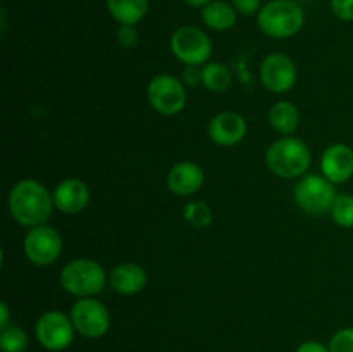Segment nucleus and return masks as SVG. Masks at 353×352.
I'll list each match as a JSON object with an SVG mask.
<instances>
[{
    "label": "nucleus",
    "mask_w": 353,
    "mask_h": 352,
    "mask_svg": "<svg viewBox=\"0 0 353 352\" xmlns=\"http://www.w3.org/2000/svg\"><path fill=\"white\" fill-rule=\"evenodd\" d=\"M331 10L340 21H353V0H331Z\"/></svg>",
    "instance_id": "nucleus-26"
},
{
    "label": "nucleus",
    "mask_w": 353,
    "mask_h": 352,
    "mask_svg": "<svg viewBox=\"0 0 353 352\" xmlns=\"http://www.w3.org/2000/svg\"><path fill=\"white\" fill-rule=\"evenodd\" d=\"M147 99L152 109L164 116H174L186 106V90L181 79L172 75H157L147 86Z\"/></svg>",
    "instance_id": "nucleus-7"
},
{
    "label": "nucleus",
    "mask_w": 353,
    "mask_h": 352,
    "mask_svg": "<svg viewBox=\"0 0 353 352\" xmlns=\"http://www.w3.org/2000/svg\"><path fill=\"white\" fill-rule=\"evenodd\" d=\"M202 21L214 31H228L236 23V9L224 0H212L202 7Z\"/></svg>",
    "instance_id": "nucleus-17"
},
{
    "label": "nucleus",
    "mask_w": 353,
    "mask_h": 352,
    "mask_svg": "<svg viewBox=\"0 0 353 352\" xmlns=\"http://www.w3.org/2000/svg\"><path fill=\"white\" fill-rule=\"evenodd\" d=\"M261 81L269 92L286 93L296 83V66L285 54H271L261 64Z\"/></svg>",
    "instance_id": "nucleus-11"
},
{
    "label": "nucleus",
    "mask_w": 353,
    "mask_h": 352,
    "mask_svg": "<svg viewBox=\"0 0 353 352\" xmlns=\"http://www.w3.org/2000/svg\"><path fill=\"white\" fill-rule=\"evenodd\" d=\"M296 352H330V347H324L319 342H305L296 349Z\"/></svg>",
    "instance_id": "nucleus-29"
},
{
    "label": "nucleus",
    "mask_w": 353,
    "mask_h": 352,
    "mask_svg": "<svg viewBox=\"0 0 353 352\" xmlns=\"http://www.w3.org/2000/svg\"><path fill=\"white\" fill-rule=\"evenodd\" d=\"M185 2L188 3V6L200 7V9H202V7H205L207 3H210V2H212V0H185Z\"/></svg>",
    "instance_id": "nucleus-31"
},
{
    "label": "nucleus",
    "mask_w": 353,
    "mask_h": 352,
    "mask_svg": "<svg viewBox=\"0 0 353 352\" xmlns=\"http://www.w3.org/2000/svg\"><path fill=\"white\" fill-rule=\"evenodd\" d=\"M74 324L71 316L61 311H47L41 314L34 324V335L41 347L47 351H64L72 344Z\"/></svg>",
    "instance_id": "nucleus-8"
},
{
    "label": "nucleus",
    "mask_w": 353,
    "mask_h": 352,
    "mask_svg": "<svg viewBox=\"0 0 353 352\" xmlns=\"http://www.w3.org/2000/svg\"><path fill=\"white\" fill-rule=\"evenodd\" d=\"M55 209L64 214H79L90 204V188L78 178L62 179L54 190Z\"/></svg>",
    "instance_id": "nucleus-14"
},
{
    "label": "nucleus",
    "mask_w": 353,
    "mask_h": 352,
    "mask_svg": "<svg viewBox=\"0 0 353 352\" xmlns=\"http://www.w3.org/2000/svg\"><path fill=\"white\" fill-rule=\"evenodd\" d=\"M183 217L195 228H205L212 223V211L203 202H190L183 207Z\"/></svg>",
    "instance_id": "nucleus-23"
},
{
    "label": "nucleus",
    "mask_w": 353,
    "mask_h": 352,
    "mask_svg": "<svg viewBox=\"0 0 353 352\" xmlns=\"http://www.w3.org/2000/svg\"><path fill=\"white\" fill-rule=\"evenodd\" d=\"M336 195L334 183L321 175H305L295 186L296 206L312 216L330 213Z\"/></svg>",
    "instance_id": "nucleus-5"
},
{
    "label": "nucleus",
    "mask_w": 353,
    "mask_h": 352,
    "mask_svg": "<svg viewBox=\"0 0 353 352\" xmlns=\"http://www.w3.org/2000/svg\"><path fill=\"white\" fill-rule=\"evenodd\" d=\"M10 216L28 228L47 223L54 211V195L37 179H21L9 193Z\"/></svg>",
    "instance_id": "nucleus-1"
},
{
    "label": "nucleus",
    "mask_w": 353,
    "mask_h": 352,
    "mask_svg": "<svg viewBox=\"0 0 353 352\" xmlns=\"http://www.w3.org/2000/svg\"><path fill=\"white\" fill-rule=\"evenodd\" d=\"M2 352H24L28 349V335L19 326H7L0 333Z\"/></svg>",
    "instance_id": "nucleus-22"
},
{
    "label": "nucleus",
    "mask_w": 353,
    "mask_h": 352,
    "mask_svg": "<svg viewBox=\"0 0 353 352\" xmlns=\"http://www.w3.org/2000/svg\"><path fill=\"white\" fill-rule=\"evenodd\" d=\"M305 23L303 9L293 0H271L257 14V24L264 35L278 40L292 38Z\"/></svg>",
    "instance_id": "nucleus-3"
},
{
    "label": "nucleus",
    "mask_w": 353,
    "mask_h": 352,
    "mask_svg": "<svg viewBox=\"0 0 353 352\" xmlns=\"http://www.w3.org/2000/svg\"><path fill=\"white\" fill-rule=\"evenodd\" d=\"M330 352H353V328H343L333 335Z\"/></svg>",
    "instance_id": "nucleus-24"
},
{
    "label": "nucleus",
    "mask_w": 353,
    "mask_h": 352,
    "mask_svg": "<svg viewBox=\"0 0 353 352\" xmlns=\"http://www.w3.org/2000/svg\"><path fill=\"white\" fill-rule=\"evenodd\" d=\"M109 285L121 295H134L147 285V271L137 262H121L110 271Z\"/></svg>",
    "instance_id": "nucleus-16"
},
{
    "label": "nucleus",
    "mask_w": 353,
    "mask_h": 352,
    "mask_svg": "<svg viewBox=\"0 0 353 352\" xmlns=\"http://www.w3.org/2000/svg\"><path fill=\"white\" fill-rule=\"evenodd\" d=\"M269 124L278 133L290 137L292 133H295L300 124L299 107L290 100H279L269 110Z\"/></svg>",
    "instance_id": "nucleus-18"
},
{
    "label": "nucleus",
    "mask_w": 353,
    "mask_h": 352,
    "mask_svg": "<svg viewBox=\"0 0 353 352\" xmlns=\"http://www.w3.org/2000/svg\"><path fill=\"white\" fill-rule=\"evenodd\" d=\"M9 326V307H7L6 302L0 304V328Z\"/></svg>",
    "instance_id": "nucleus-30"
},
{
    "label": "nucleus",
    "mask_w": 353,
    "mask_h": 352,
    "mask_svg": "<svg viewBox=\"0 0 353 352\" xmlns=\"http://www.w3.org/2000/svg\"><path fill=\"white\" fill-rule=\"evenodd\" d=\"M183 83H185L186 86H199L200 83H202V68L200 66H186L185 69H183Z\"/></svg>",
    "instance_id": "nucleus-28"
},
{
    "label": "nucleus",
    "mask_w": 353,
    "mask_h": 352,
    "mask_svg": "<svg viewBox=\"0 0 353 352\" xmlns=\"http://www.w3.org/2000/svg\"><path fill=\"white\" fill-rule=\"evenodd\" d=\"M210 140L221 147H233L247 135V121L234 110H224L210 119L207 128Z\"/></svg>",
    "instance_id": "nucleus-12"
},
{
    "label": "nucleus",
    "mask_w": 353,
    "mask_h": 352,
    "mask_svg": "<svg viewBox=\"0 0 353 352\" xmlns=\"http://www.w3.org/2000/svg\"><path fill=\"white\" fill-rule=\"evenodd\" d=\"M231 71L223 62H207L202 66V85L210 92H226L231 86Z\"/></svg>",
    "instance_id": "nucleus-20"
},
{
    "label": "nucleus",
    "mask_w": 353,
    "mask_h": 352,
    "mask_svg": "<svg viewBox=\"0 0 353 352\" xmlns=\"http://www.w3.org/2000/svg\"><path fill=\"white\" fill-rule=\"evenodd\" d=\"M61 286L71 295L85 299L102 292L107 285V273L97 261L88 257L72 259L59 275Z\"/></svg>",
    "instance_id": "nucleus-4"
},
{
    "label": "nucleus",
    "mask_w": 353,
    "mask_h": 352,
    "mask_svg": "<svg viewBox=\"0 0 353 352\" xmlns=\"http://www.w3.org/2000/svg\"><path fill=\"white\" fill-rule=\"evenodd\" d=\"M105 6L119 24L137 26L148 12V0H105Z\"/></svg>",
    "instance_id": "nucleus-19"
},
{
    "label": "nucleus",
    "mask_w": 353,
    "mask_h": 352,
    "mask_svg": "<svg viewBox=\"0 0 353 352\" xmlns=\"http://www.w3.org/2000/svg\"><path fill=\"white\" fill-rule=\"evenodd\" d=\"M231 3L236 9V12L243 14V16H254L262 9L261 0H231Z\"/></svg>",
    "instance_id": "nucleus-27"
},
{
    "label": "nucleus",
    "mask_w": 353,
    "mask_h": 352,
    "mask_svg": "<svg viewBox=\"0 0 353 352\" xmlns=\"http://www.w3.org/2000/svg\"><path fill=\"white\" fill-rule=\"evenodd\" d=\"M312 154L305 141L295 137H283L272 141L265 152V164L272 175L279 178H299L307 173Z\"/></svg>",
    "instance_id": "nucleus-2"
},
{
    "label": "nucleus",
    "mask_w": 353,
    "mask_h": 352,
    "mask_svg": "<svg viewBox=\"0 0 353 352\" xmlns=\"http://www.w3.org/2000/svg\"><path fill=\"white\" fill-rule=\"evenodd\" d=\"M205 182L202 168L192 161L178 162L168 175V186L174 195L190 197L199 192Z\"/></svg>",
    "instance_id": "nucleus-15"
},
{
    "label": "nucleus",
    "mask_w": 353,
    "mask_h": 352,
    "mask_svg": "<svg viewBox=\"0 0 353 352\" xmlns=\"http://www.w3.org/2000/svg\"><path fill=\"white\" fill-rule=\"evenodd\" d=\"M23 251L28 261L37 266H50L62 252V237L48 224L30 228L23 240Z\"/></svg>",
    "instance_id": "nucleus-10"
},
{
    "label": "nucleus",
    "mask_w": 353,
    "mask_h": 352,
    "mask_svg": "<svg viewBox=\"0 0 353 352\" xmlns=\"http://www.w3.org/2000/svg\"><path fill=\"white\" fill-rule=\"evenodd\" d=\"M69 316L74 324V330L86 338L102 337L110 328L109 309L93 297L76 300Z\"/></svg>",
    "instance_id": "nucleus-9"
},
{
    "label": "nucleus",
    "mask_w": 353,
    "mask_h": 352,
    "mask_svg": "<svg viewBox=\"0 0 353 352\" xmlns=\"http://www.w3.org/2000/svg\"><path fill=\"white\" fill-rule=\"evenodd\" d=\"M330 213L338 226L353 228V195L338 193Z\"/></svg>",
    "instance_id": "nucleus-21"
},
{
    "label": "nucleus",
    "mask_w": 353,
    "mask_h": 352,
    "mask_svg": "<svg viewBox=\"0 0 353 352\" xmlns=\"http://www.w3.org/2000/svg\"><path fill=\"white\" fill-rule=\"evenodd\" d=\"M321 169L334 185L348 182L353 176V148L347 144L330 145L321 157Z\"/></svg>",
    "instance_id": "nucleus-13"
},
{
    "label": "nucleus",
    "mask_w": 353,
    "mask_h": 352,
    "mask_svg": "<svg viewBox=\"0 0 353 352\" xmlns=\"http://www.w3.org/2000/svg\"><path fill=\"white\" fill-rule=\"evenodd\" d=\"M171 52L185 66H203L212 54V41L202 28L181 26L172 33Z\"/></svg>",
    "instance_id": "nucleus-6"
},
{
    "label": "nucleus",
    "mask_w": 353,
    "mask_h": 352,
    "mask_svg": "<svg viewBox=\"0 0 353 352\" xmlns=\"http://www.w3.org/2000/svg\"><path fill=\"white\" fill-rule=\"evenodd\" d=\"M138 35L137 26L133 24H121L119 30H117V43L123 48H133L138 45Z\"/></svg>",
    "instance_id": "nucleus-25"
}]
</instances>
